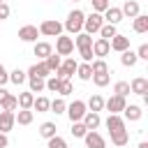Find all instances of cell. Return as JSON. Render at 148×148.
<instances>
[{
	"label": "cell",
	"mask_w": 148,
	"mask_h": 148,
	"mask_svg": "<svg viewBox=\"0 0 148 148\" xmlns=\"http://www.w3.org/2000/svg\"><path fill=\"white\" fill-rule=\"evenodd\" d=\"M106 130H109V134H111V143L113 146H127V141H130V134H127V130H125V120L120 118V113H109V118H106Z\"/></svg>",
	"instance_id": "obj_1"
},
{
	"label": "cell",
	"mask_w": 148,
	"mask_h": 148,
	"mask_svg": "<svg viewBox=\"0 0 148 148\" xmlns=\"http://www.w3.org/2000/svg\"><path fill=\"white\" fill-rule=\"evenodd\" d=\"M83 18H86V14H83L81 9H74V12H69L67 21L62 23V30H67L69 35H76V32H81V30H83Z\"/></svg>",
	"instance_id": "obj_2"
},
{
	"label": "cell",
	"mask_w": 148,
	"mask_h": 148,
	"mask_svg": "<svg viewBox=\"0 0 148 148\" xmlns=\"http://www.w3.org/2000/svg\"><path fill=\"white\" fill-rule=\"evenodd\" d=\"M37 30L44 37H58V35H62V23L56 21V18H46V21H42V25Z\"/></svg>",
	"instance_id": "obj_3"
},
{
	"label": "cell",
	"mask_w": 148,
	"mask_h": 148,
	"mask_svg": "<svg viewBox=\"0 0 148 148\" xmlns=\"http://www.w3.org/2000/svg\"><path fill=\"white\" fill-rule=\"evenodd\" d=\"M86 111H88V106H86V102H83V99H74V102H72V104H67V109H65V113L69 116V120H72V123L81 120V118L86 116Z\"/></svg>",
	"instance_id": "obj_4"
},
{
	"label": "cell",
	"mask_w": 148,
	"mask_h": 148,
	"mask_svg": "<svg viewBox=\"0 0 148 148\" xmlns=\"http://www.w3.org/2000/svg\"><path fill=\"white\" fill-rule=\"evenodd\" d=\"M102 23H104L102 14H99V12H92L90 16H86V18H83V30H86L88 35H95V32H99Z\"/></svg>",
	"instance_id": "obj_5"
},
{
	"label": "cell",
	"mask_w": 148,
	"mask_h": 148,
	"mask_svg": "<svg viewBox=\"0 0 148 148\" xmlns=\"http://www.w3.org/2000/svg\"><path fill=\"white\" fill-rule=\"evenodd\" d=\"M74 51V39L67 35H58L56 37V53L58 56H69Z\"/></svg>",
	"instance_id": "obj_6"
},
{
	"label": "cell",
	"mask_w": 148,
	"mask_h": 148,
	"mask_svg": "<svg viewBox=\"0 0 148 148\" xmlns=\"http://www.w3.org/2000/svg\"><path fill=\"white\" fill-rule=\"evenodd\" d=\"M76 67H79V62H76L74 58H65V60L60 62V67L56 69V76H58V79H69V76L76 72Z\"/></svg>",
	"instance_id": "obj_7"
},
{
	"label": "cell",
	"mask_w": 148,
	"mask_h": 148,
	"mask_svg": "<svg viewBox=\"0 0 148 148\" xmlns=\"http://www.w3.org/2000/svg\"><path fill=\"white\" fill-rule=\"evenodd\" d=\"M83 141H86V148H106L104 136L99 132H95V130H88L86 136H83Z\"/></svg>",
	"instance_id": "obj_8"
},
{
	"label": "cell",
	"mask_w": 148,
	"mask_h": 148,
	"mask_svg": "<svg viewBox=\"0 0 148 148\" xmlns=\"http://www.w3.org/2000/svg\"><path fill=\"white\" fill-rule=\"evenodd\" d=\"M125 97H120V95H113V97H109V99H104V109L109 111V113H120L123 109H125Z\"/></svg>",
	"instance_id": "obj_9"
},
{
	"label": "cell",
	"mask_w": 148,
	"mask_h": 148,
	"mask_svg": "<svg viewBox=\"0 0 148 148\" xmlns=\"http://www.w3.org/2000/svg\"><path fill=\"white\" fill-rule=\"evenodd\" d=\"M102 18H104V23L118 25V23L123 21V12H120V7H106V9L102 12Z\"/></svg>",
	"instance_id": "obj_10"
},
{
	"label": "cell",
	"mask_w": 148,
	"mask_h": 148,
	"mask_svg": "<svg viewBox=\"0 0 148 148\" xmlns=\"http://www.w3.org/2000/svg\"><path fill=\"white\" fill-rule=\"evenodd\" d=\"M37 37H39V30H37V25H23V28H18V39L21 42H37Z\"/></svg>",
	"instance_id": "obj_11"
},
{
	"label": "cell",
	"mask_w": 148,
	"mask_h": 148,
	"mask_svg": "<svg viewBox=\"0 0 148 148\" xmlns=\"http://www.w3.org/2000/svg\"><path fill=\"white\" fill-rule=\"evenodd\" d=\"M109 51H111V46H109V39H104V37H97V39H92V56H97V58H104V56H109Z\"/></svg>",
	"instance_id": "obj_12"
},
{
	"label": "cell",
	"mask_w": 148,
	"mask_h": 148,
	"mask_svg": "<svg viewBox=\"0 0 148 148\" xmlns=\"http://www.w3.org/2000/svg\"><path fill=\"white\" fill-rule=\"evenodd\" d=\"M109 46H111V51H125V49H130V37H125V35H113L111 39H109Z\"/></svg>",
	"instance_id": "obj_13"
},
{
	"label": "cell",
	"mask_w": 148,
	"mask_h": 148,
	"mask_svg": "<svg viewBox=\"0 0 148 148\" xmlns=\"http://www.w3.org/2000/svg\"><path fill=\"white\" fill-rule=\"evenodd\" d=\"M49 74H51V69L46 67V62H44V60L35 62V65H32V67L25 72V76H39V79H46Z\"/></svg>",
	"instance_id": "obj_14"
},
{
	"label": "cell",
	"mask_w": 148,
	"mask_h": 148,
	"mask_svg": "<svg viewBox=\"0 0 148 148\" xmlns=\"http://www.w3.org/2000/svg\"><path fill=\"white\" fill-rule=\"evenodd\" d=\"M130 90H132L134 95H148V79H143V76H136V79H132V83H130Z\"/></svg>",
	"instance_id": "obj_15"
},
{
	"label": "cell",
	"mask_w": 148,
	"mask_h": 148,
	"mask_svg": "<svg viewBox=\"0 0 148 148\" xmlns=\"http://www.w3.org/2000/svg\"><path fill=\"white\" fill-rule=\"evenodd\" d=\"M81 123L86 125V130H97V127L102 125V118H99V113H95V111H86V116L81 118Z\"/></svg>",
	"instance_id": "obj_16"
},
{
	"label": "cell",
	"mask_w": 148,
	"mask_h": 148,
	"mask_svg": "<svg viewBox=\"0 0 148 148\" xmlns=\"http://www.w3.org/2000/svg\"><path fill=\"white\" fill-rule=\"evenodd\" d=\"M14 125H16V120H14V111H0V132L7 134Z\"/></svg>",
	"instance_id": "obj_17"
},
{
	"label": "cell",
	"mask_w": 148,
	"mask_h": 148,
	"mask_svg": "<svg viewBox=\"0 0 148 148\" xmlns=\"http://www.w3.org/2000/svg\"><path fill=\"white\" fill-rule=\"evenodd\" d=\"M123 113H125V118H127V120H132V123L141 120V116H143V111H141V106H139V104H125Z\"/></svg>",
	"instance_id": "obj_18"
},
{
	"label": "cell",
	"mask_w": 148,
	"mask_h": 148,
	"mask_svg": "<svg viewBox=\"0 0 148 148\" xmlns=\"http://www.w3.org/2000/svg\"><path fill=\"white\" fill-rule=\"evenodd\" d=\"M32 51H35V56H37L39 60H44L46 56H51V53H53V46H51L49 42H35Z\"/></svg>",
	"instance_id": "obj_19"
},
{
	"label": "cell",
	"mask_w": 148,
	"mask_h": 148,
	"mask_svg": "<svg viewBox=\"0 0 148 148\" xmlns=\"http://www.w3.org/2000/svg\"><path fill=\"white\" fill-rule=\"evenodd\" d=\"M120 12H123V16H130V18H134L136 14H141V9H139V2H136V0H127V2L120 7Z\"/></svg>",
	"instance_id": "obj_20"
},
{
	"label": "cell",
	"mask_w": 148,
	"mask_h": 148,
	"mask_svg": "<svg viewBox=\"0 0 148 148\" xmlns=\"http://www.w3.org/2000/svg\"><path fill=\"white\" fill-rule=\"evenodd\" d=\"M32 118H35L32 109H18V113H14V120H16L18 125H30Z\"/></svg>",
	"instance_id": "obj_21"
},
{
	"label": "cell",
	"mask_w": 148,
	"mask_h": 148,
	"mask_svg": "<svg viewBox=\"0 0 148 148\" xmlns=\"http://www.w3.org/2000/svg\"><path fill=\"white\" fill-rule=\"evenodd\" d=\"M16 102H18V109H32V102H35V92L25 90V92H21V95L16 97Z\"/></svg>",
	"instance_id": "obj_22"
},
{
	"label": "cell",
	"mask_w": 148,
	"mask_h": 148,
	"mask_svg": "<svg viewBox=\"0 0 148 148\" xmlns=\"http://www.w3.org/2000/svg\"><path fill=\"white\" fill-rule=\"evenodd\" d=\"M86 106H88L90 111H95V113H99V111L104 109V97L95 92V95H90V99L86 102Z\"/></svg>",
	"instance_id": "obj_23"
},
{
	"label": "cell",
	"mask_w": 148,
	"mask_h": 148,
	"mask_svg": "<svg viewBox=\"0 0 148 148\" xmlns=\"http://www.w3.org/2000/svg\"><path fill=\"white\" fill-rule=\"evenodd\" d=\"M134 32H139V35L148 32V16L146 14H136L134 16Z\"/></svg>",
	"instance_id": "obj_24"
},
{
	"label": "cell",
	"mask_w": 148,
	"mask_h": 148,
	"mask_svg": "<svg viewBox=\"0 0 148 148\" xmlns=\"http://www.w3.org/2000/svg\"><path fill=\"white\" fill-rule=\"evenodd\" d=\"M136 53L134 51H130V49H125V51H120V62L125 65V67H134L136 65Z\"/></svg>",
	"instance_id": "obj_25"
},
{
	"label": "cell",
	"mask_w": 148,
	"mask_h": 148,
	"mask_svg": "<svg viewBox=\"0 0 148 148\" xmlns=\"http://www.w3.org/2000/svg\"><path fill=\"white\" fill-rule=\"evenodd\" d=\"M74 44H76L79 49H88V46H92V35H88V32H76Z\"/></svg>",
	"instance_id": "obj_26"
},
{
	"label": "cell",
	"mask_w": 148,
	"mask_h": 148,
	"mask_svg": "<svg viewBox=\"0 0 148 148\" xmlns=\"http://www.w3.org/2000/svg\"><path fill=\"white\" fill-rule=\"evenodd\" d=\"M28 83H30V92H42L46 88V79L39 76H28Z\"/></svg>",
	"instance_id": "obj_27"
},
{
	"label": "cell",
	"mask_w": 148,
	"mask_h": 148,
	"mask_svg": "<svg viewBox=\"0 0 148 148\" xmlns=\"http://www.w3.org/2000/svg\"><path fill=\"white\" fill-rule=\"evenodd\" d=\"M49 106H51V99L49 97H35V102H32V109L37 111V113H44V111H49Z\"/></svg>",
	"instance_id": "obj_28"
},
{
	"label": "cell",
	"mask_w": 148,
	"mask_h": 148,
	"mask_svg": "<svg viewBox=\"0 0 148 148\" xmlns=\"http://www.w3.org/2000/svg\"><path fill=\"white\" fill-rule=\"evenodd\" d=\"M56 123H51V120H46V123H42L39 125V134L44 136V139H51V136H56Z\"/></svg>",
	"instance_id": "obj_29"
},
{
	"label": "cell",
	"mask_w": 148,
	"mask_h": 148,
	"mask_svg": "<svg viewBox=\"0 0 148 148\" xmlns=\"http://www.w3.org/2000/svg\"><path fill=\"white\" fill-rule=\"evenodd\" d=\"M90 69H92V74H106L109 72V65H106L104 58H97V60L90 62Z\"/></svg>",
	"instance_id": "obj_30"
},
{
	"label": "cell",
	"mask_w": 148,
	"mask_h": 148,
	"mask_svg": "<svg viewBox=\"0 0 148 148\" xmlns=\"http://www.w3.org/2000/svg\"><path fill=\"white\" fill-rule=\"evenodd\" d=\"M0 109L2 111H16L18 109V102H16V95H7L2 102H0Z\"/></svg>",
	"instance_id": "obj_31"
},
{
	"label": "cell",
	"mask_w": 148,
	"mask_h": 148,
	"mask_svg": "<svg viewBox=\"0 0 148 148\" xmlns=\"http://www.w3.org/2000/svg\"><path fill=\"white\" fill-rule=\"evenodd\" d=\"M113 35H118L116 25H113V23H102V28H99V37H104V39H111Z\"/></svg>",
	"instance_id": "obj_32"
},
{
	"label": "cell",
	"mask_w": 148,
	"mask_h": 148,
	"mask_svg": "<svg viewBox=\"0 0 148 148\" xmlns=\"http://www.w3.org/2000/svg\"><path fill=\"white\" fill-rule=\"evenodd\" d=\"M44 62H46V67H49L51 72H56V69L60 67V62H62V58H60L58 53H51V56H46V58H44Z\"/></svg>",
	"instance_id": "obj_33"
},
{
	"label": "cell",
	"mask_w": 148,
	"mask_h": 148,
	"mask_svg": "<svg viewBox=\"0 0 148 148\" xmlns=\"http://www.w3.org/2000/svg\"><path fill=\"white\" fill-rule=\"evenodd\" d=\"M76 74H79V79H81V81H90V76H92L90 62H83V65H79V67H76Z\"/></svg>",
	"instance_id": "obj_34"
},
{
	"label": "cell",
	"mask_w": 148,
	"mask_h": 148,
	"mask_svg": "<svg viewBox=\"0 0 148 148\" xmlns=\"http://www.w3.org/2000/svg\"><path fill=\"white\" fill-rule=\"evenodd\" d=\"M25 79H28V76H25V72H23V69H18V67H16L14 72H9V81H12V83H16V86H21Z\"/></svg>",
	"instance_id": "obj_35"
},
{
	"label": "cell",
	"mask_w": 148,
	"mask_h": 148,
	"mask_svg": "<svg viewBox=\"0 0 148 148\" xmlns=\"http://www.w3.org/2000/svg\"><path fill=\"white\" fill-rule=\"evenodd\" d=\"M90 79H92V83H95L97 88H104V86H109V81H111L109 72H106V74H92Z\"/></svg>",
	"instance_id": "obj_36"
},
{
	"label": "cell",
	"mask_w": 148,
	"mask_h": 148,
	"mask_svg": "<svg viewBox=\"0 0 148 148\" xmlns=\"http://www.w3.org/2000/svg\"><path fill=\"white\" fill-rule=\"evenodd\" d=\"M113 92H116V95H120V97H127L132 90H130V83H127V81H118V83L113 86Z\"/></svg>",
	"instance_id": "obj_37"
},
{
	"label": "cell",
	"mask_w": 148,
	"mask_h": 148,
	"mask_svg": "<svg viewBox=\"0 0 148 148\" xmlns=\"http://www.w3.org/2000/svg\"><path fill=\"white\" fill-rule=\"evenodd\" d=\"M49 109H51V111L58 116V113H65L67 104H65V99H62V97H58V99H53V102H51V106H49Z\"/></svg>",
	"instance_id": "obj_38"
},
{
	"label": "cell",
	"mask_w": 148,
	"mask_h": 148,
	"mask_svg": "<svg viewBox=\"0 0 148 148\" xmlns=\"http://www.w3.org/2000/svg\"><path fill=\"white\" fill-rule=\"evenodd\" d=\"M86 132H88V130H86V125H83L81 120L72 123V134H74L76 139H83V136H86Z\"/></svg>",
	"instance_id": "obj_39"
},
{
	"label": "cell",
	"mask_w": 148,
	"mask_h": 148,
	"mask_svg": "<svg viewBox=\"0 0 148 148\" xmlns=\"http://www.w3.org/2000/svg\"><path fill=\"white\" fill-rule=\"evenodd\" d=\"M72 90H74L72 81H69V79H60V88H58V92L65 97V95H72Z\"/></svg>",
	"instance_id": "obj_40"
},
{
	"label": "cell",
	"mask_w": 148,
	"mask_h": 148,
	"mask_svg": "<svg viewBox=\"0 0 148 148\" xmlns=\"http://www.w3.org/2000/svg\"><path fill=\"white\" fill-rule=\"evenodd\" d=\"M46 141H49V146H46V148H67V141H65L62 136H58V134H56V136H51V139H46Z\"/></svg>",
	"instance_id": "obj_41"
},
{
	"label": "cell",
	"mask_w": 148,
	"mask_h": 148,
	"mask_svg": "<svg viewBox=\"0 0 148 148\" xmlns=\"http://www.w3.org/2000/svg\"><path fill=\"white\" fill-rule=\"evenodd\" d=\"M58 88H60V79H58V76H49V79H46V90L58 92Z\"/></svg>",
	"instance_id": "obj_42"
},
{
	"label": "cell",
	"mask_w": 148,
	"mask_h": 148,
	"mask_svg": "<svg viewBox=\"0 0 148 148\" xmlns=\"http://www.w3.org/2000/svg\"><path fill=\"white\" fill-rule=\"evenodd\" d=\"M90 5H92V12H99V14H102L106 7H111L109 0H90Z\"/></svg>",
	"instance_id": "obj_43"
},
{
	"label": "cell",
	"mask_w": 148,
	"mask_h": 148,
	"mask_svg": "<svg viewBox=\"0 0 148 148\" xmlns=\"http://www.w3.org/2000/svg\"><path fill=\"white\" fill-rule=\"evenodd\" d=\"M79 53H81L83 62H92V46H88V49H79Z\"/></svg>",
	"instance_id": "obj_44"
},
{
	"label": "cell",
	"mask_w": 148,
	"mask_h": 148,
	"mask_svg": "<svg viewBox=\"0 0 148 148\" xmlns=\"http://www.w3.org/2000/svg\"><path fill=\"white\" fill-rule=\"evenodd\" d=\"M9 14H12V9H9V5H7V2H0V21H5V18H9Z\"/></svg>",
	"instance_id": "obj_45"
},
{
	"label": "cell",
	"mask_w": 148,
	"mask_h": 148,
	"mask_svg": "<svg viewBox=\"0 0 148 148\" xmlns=\"http://www.w3.org/2000/svg\"><path fill=\"white\" fill-rule=\"evenodd\" d=\"M136 58H139V60H148V44H141V46H139Z\"/></svg>",
	"instance_id": "obj_46"
},
{
	"label": "cell",
	"mask_w": 148,
	"mask_h": 148,
	"mask_svg": "<svg viewBox=\"0 0 148 148\" xmlns=\"http://www.w3.org/2000/svg\"><path fill=\"white\" fill-rule=\"evenodd\" d=\"M7 81H9V72H7V69H5V65L0 62V86H5Z\"/></svg>",
	"instance_id": "obj_47"
},
{
	"label": "cell",
	"mask_w": 148,
	"mask_h": 148,
	"mask_svg": "<svg viewBox=\"0 0 148 148\" xmlns=\"http://www.w3.org/2000/svg\"><path fill=\"white\" fill-rule=\"evenodd\" d=\"M7 143H9L7 134H5V132H0V148H7Z\"/></svg>",
	"instance_id": "obj_48"
},
{
	"label": "cell",
	"mask_w": 148,
	"mask_h": 148,
	"mask_svg": "<svg viewBox=\"0 0 148 148\" xmlns=\"http://www.w3.org/2000/svg\"><path fill=\"white\" fill-rule=\"evenodd\" d=\"M7 95H9V90H5V86H0V102H2Z\"/></svg>",
	"instance_id": "obj_49"
},
{
	"label": "cell",
	"mask_w": 148,
	"mask_h": 148,
	"mask_svg": "<svg viewBox=\"0 0 148 148\" xmlns=\"http://www.w3.org/2000/svg\"><path fill=\"white\" fill-rule=\"evenodd\" d=\"M139 148H148V143H146V141H141V143H139Z\"/></svg>",
	"instance_id": "obj_50"
},
{
	"label": "cell",
	"mask_w": 148,
	"mask_h": 148,
	"mask_svg": "<svg viewBox=\"0 0 148 148\" xmlns=\"http://www.w3.org/2000/svg\"><path fill=\"white\" fill-rule=\"evenodd\" d=\"M0 2H5V0H0Z\"/></svg>",
	"instance_id": "obj_51"
},
{
	"label": "cell",
	"mask_w": 148,
	"mask_h": 148,
	"mask_svg": "<svg viewBox=\"0 0 148 148\" xmlns=\"http://www.w3.org/2000/svg\"><path fill=\"white\" fill-rule=\"evenodd\" d=\"M74 2H76V0H74Z\"/></svg>",
	"instance_id": "obj_52"
}]
</instances>
